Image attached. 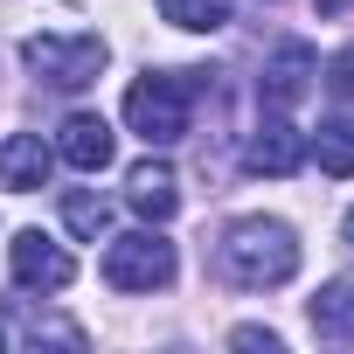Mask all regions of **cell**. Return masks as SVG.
<instances>
[{
  "instance_id": "7c38bea8",
  "label": "cell",
  "mask_w": 354,
  "mask_h": 354,
  "mask_svg": "<svg viewBox=\"0 0 354 354\" xmlns=\"http://www.w3.org/2000/svg\"><path fill=\"white\" fill-rule=\"evenodd\" d=\"M306 153L319 160V174H354V118H326L319 125V139H306Z\"/></svg>"
},
{
  "instance_id": "9c48e42d",
  "label": "cell",
  "mask_w": 354,
  "mask_h": 354,
  "mask_svg": "<svg viewBox=\"0 0 354 354\" xmlns=\"http://www.w3.org/2000/svg\"><path fill=\"white\" fill-rule=\"evenodd\" d=\"M49 167H56V153L42 146V132H15V139H0V188L35 195V188L49 181Z\"/></svg>"
},
{
  "instance_id": "3957f363",
  "label": "cell",
  "mask_w": 354,
  "mask_h": 354,
  "mask_svg": "<svg viewBox=\"0 0 354 354\" xmlns=\"http://www.w3.org/2000/svg\"><path fill=\"white\" fill-rule=\"evenodd\" d=\"M21 63H28L49 91H84V84H97V70H104V42H97V35H28V42H21Z\"/></svg>"
},
{
  "instance_id": "ba28073f",
  "label": "cell",
  "mask_w": 354,
  "mask_h": 354,
  "mask_svg": "<svg viewBox=\"0 0 354 354\" xmlns=\"http://www.w3.org/2000/svg\"><path fill=\"white\" fill-rule=\"evenodd\" d=\"M56 153L77 167V174H104L111 167V125L97 111H70L63 132H56Z\"/></svg>"
},
{
  "instance_id": "9a60e30c",
  "label": "cell",
  "mask_w": 354,
  "mask_h": 354,
  "mask_svg": "<svg viewBox=\"0 0 354 354\" xmlns=\"http://www.w3.org/2000/svg\"><path fill=\"white\" fill-rule=\"evenodd\" d=\"M230 340H236V347H264V354H278V347H285V340H278L271 326H236Z\"/></svg>"
},
{
  "instance_id": "277c9868",
  "label": "cell",
  "mask_w": 354,
  "mask_h": 354,
  "mask_svg": "<svg viewBox=\"0 0 354 354\" xmlns=\"http://www.w3.org/2000/svg\"><path fill=\"white\" fill-rule=\"evenodd\" d=\"M104 285H118V292H167V285H174V243L153 236V230L111 236V250H104Z\"/></svg>"
},
{
  "instance_id": "5bb4252c",
  "label": "cell",
  "mask_w": 354,
  "mask_h": 354,
  "mask_svg": "<svg viewBox=\"0 0 354 354\" xmlns=\"http://www.w3.org/2000/svg\"><path fill=\"white\" fill-rule=\"evenodd\" d=\"M63 223H70L77 236H91V243H97V236H104V223H111V209H104V195L70 188V195H63Z\"/></svg>"
},
{
  "instance_id": "2e32d148",
  "label": "cell",
  "mask_w": 354,
  "mask_h": 354,
  "mask_svg": "<svg viewBox=\"0 0 354 354\" xmlns=\"http://www.w3.org/2000/svg\"><path fill=\"white\" fill-rule=\"evenodd\" d=\"M333 97H354V56L333 63Z\"/></svg>"
},
{
  "instance_id": "5b68a950",
  "label": "cell",
  "mask_w": 354,
  "mask_h": 354,
  "mask_svg": "<svg viewBox=\"0 0 354 354\" xmlns=\"http://www.w3.org/2000/svg\"><path fill=\"white\" fill-rule=\"evenodd\" d=\"M8 264H15V285H21V292H63V285L77 278V257H70L63 243H49L42 230H21V236L8 243Z\"/></svg>"
},
{
  "instance_id": "7a4b0ae2",
  "label": "cell",
  "mask_w": 354,
  "mask_h": 354,
  "mask_svg": "<svg viewBox=\"0 0 354 354\" xmlns=\"http://www.w3.org/2000/svg\"><path fill=\"white\" fill-rule=\"evenodd\" d=\"M223 278L243 285V292H264V285H285L299 271V236L278 223V216H243L223 230Z\"/></svg>"
},
{
  "instance_id": "30bf717a",
  "label": "cell",
  "mask_w": 354,
  "mask_h": 354,
  "mask_svg": "<svg viewBox=\"0 0 354 354\" xmlns=\"http://www.w3.org/2000/svg\"><path fill=\"white\" fill-rule=\"evenodd\" d=\"M125 202L146 216V223H167L174 209H181V188H174V167H160V160H139L132 174H125Z\"/></svg>"
},
{
  "instance_id": "8992f818",
  "label": "cell",
  "mask_w": 354,
  "mask_h": 354,
  "mask_svg": "<svg viewBox=\"0 0 354 354\" xmlns=\"http://www.w3.org/2000/svg\"><path fill=\"white\" fill-rule=\"evenodd\" d=\"M243 167H250V174H271V181L299 174V167H306V132H299L285 111H271V118L250 132V146H243Z\"/></svg>"
},
{
  "instance_id": "6da1fadb",
  "label": "cell",
  "mask_w": 354,
  "mask_h": 354,
  "mask_svg": "<svg viewBox=\"0 0 354 354\" xmlns=\"http://www.w3.org/2000/svg\"><path fill=\"white\" fill-rule=\"evenodd\" d=\"M202 91H209V70H146L125 91V125L146 146H174V139H188V118H195Z\"/></svg>"
},
{
  "instance_id": "52a82bcc",
  "label": "cell",
  "mask_w": 354,
  "mask_h": 354,
  "mask_svg": "<svg viewBox=\"0 0 354 354\" xmlns=\"http://www.w3.org/2000/svg\"><path fill=\"white\" fill-rule=\"evenodd\" d=\"M313 70H319V63H313V49H306V42H285V49L264 63V77H257V97H264L271 111H292V104L313 91Z\"/></svg>"
},
{
  "instance_id": "4fadbf2b",
  "label": "cell",
  "mask_w": 354,
  "mask_h": 354,
  "mask_svg": "<svg viewBox=\"0 0 354 354\" xmlns=\"http://www.w3.org/2000/svg\"><path fill=\"white\" fill-rule=\"evenodd\" d=\"M160 15L188 35H216V28H230V0H160Z\"/></svg>"
},
{
  "instance_id": "8fae6325",
  "label": "cell",
  "mask_w": 354,
  "mask_h": 354,
  "mask_svg": "<svg viewBox=\"0 0 354 354\" xmlns=\"http://www.w3.org/2000/svg\"><path fill=\"white\" fill-rule=\"evenodd\" d=\"M306 319H313L319 340H354V278H326V285L313 292Z\"/></svg>"
},
{
  "instance_id": "e0dca14e",
  "label": "cell",
  "mask_w": 354,
  "mask_h": 354,
  "mask_svg": "<svg viewBox=\"0 0 354 354\" xmlns=\"http://www.w3.org/2000/svg\"><path fill=\"white\" fill-rule=\"evenodd\" d=\"M340 236H347V243H354V209H347V223H340Z\"/></svg>"
}]
</instances>
